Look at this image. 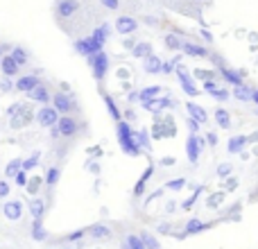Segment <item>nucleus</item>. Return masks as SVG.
I'll use <instances>...</instances> for the list:
<instances>
[{
  "label": "nucleus",
  "mask_w": 258,
  "mask_h": 249,
  "mask_svg": "<svg viewBox=\"0 0 258 249\" xmlns=\"http://www.w3.org/2000/svg\"><path fill=\"white\" fill-rule=\"evenodd\" d=\"M118 141H120V145L125 152H129V154H138L136 141H134V132L127 122H118Z\"/></svg>",
  "instance_id": "obj_1"
},
{
  "label": "nucleus",
  "mask_w": 258,
  "mask_h": 249,
  "mask_svg": "<svg viewBox=\"0 0 258 249\" xmlns=\"http://www.w3.org/2000/svg\"><path fill=\"white\" fill-rule=\"evenodd\" d=\"M102 41H98L95 36H89V39H80L75 43V50L80 54H84V57H93V54H98L100 50H102Z\"/></svg>",
  "instance_id": "obj_2"
},
{
  "label": "nucleus",
  "mask_w": 258,
  "mask_h": 249,
  "mask_svg": "<svg viewBox=\"0 0 258 249\" xmlns=\"http://www.w3.org/2000/svg\"><path fill=\"white\" fill-rule=\"evenodd\" d=\"M89 61H91V68H93L95 80H104V75H107V71H109V59H107V54L100 50L98 54L89 57Z\"/></svg>",
  "instance_id": "obj_3"
},
{
  "label": "nucleus",
  "mask_w": 258,
  "mask_h": 249,
  "mask_svg": "<svg viewBox=\"0 0 258 249\" xmlns=\"http://www.w3.org/2000/svg\"><path fill=\"white\" fill-rule=\"evenodd\" d=\"M36 120L41 122V127H57V122H59V111H57V107H43L39 113H36Z\"/></svg>",
  "instance_id": "obj_4"
},
{
  "label": "nucleus",
  "mask_w": 258,
  "mask_h": 249,
  "mask_svg": "<svg viewBox=\"0 0 258 249\" xmlns=\"http://www.w3.org/2000/svg\"><path fill=\"white\" fill-rule=\"evenodd\" d=\"M52 104L57 107L59 113H63V116H68V113L75 109V102H73V98L68 93H54L52 95Z\"/></svg>",
  "instance_id": "obj_5"
},
{
  "label": "nucleus",
  "mask_w": 258,
  "mask_h": 249,
  "mask_svg": "<svg viewBox=\"0 0 258 249\" xmlns=\"http://www.w3.org/2000/svg\"><path fill=\"white\" fill-rule=\"evenodd\" d=\"M16 91H21V93H32V91L39 86V77L36 75H23L16 80Z\"/></svg>",
  "instance_id": "obj_6"
},
{
  "label": "nucleus",
  "mask_w": 258,
  "mask_h": 249,
  "mask_svg": "<svg viewBox=\"0 0 258 249\" xmlns=\"http://www.w3.org/2000/svg\"><path fill=\"white\" fill-rule=\"evenodd\" d=\"M32 118H34V113H32L27 107H23L21 111L14 113V116H12V129H23L25 125H30V122H32Z\"/></svg>",
  "instance_id": "obj_7"
},
{
  "label": "nucleus",
  "mask_w": 258,
  "mask_h": 249,
  "mask_svg": "<svg viewBox=\"0 0 258 249\" xmlns=\"http://www.w3.org/2000/svg\"><path fill=\"white\" fill-rule=\"evenodd\" d=\"M57 129H59L61 136H73V134L77 132V120L75 118H71V116H61L59 118V122H57Z\"/></svg>",
  "instance_id": "obj_8"
},
{
  "label": "nucleus",
  "mask_w": 258,
  "mask_h": 249,
  "mask_svg": "<svg viewBox=\"0 0 258 249\" xmlns=\"http://www.w3.org/2000/svg\"><path fill=\"white\" fill-rule=\"evenodd\" d=\"M77 9H80V3H77V0H61V3L57 5V14H59L61 18L73 16Z\"/></svg>",
  "instance_id": "obj_9"
},
{
  "label": "nucleus",
  "mask_w": 258,
  "mask_h": 249,
  "mask_svg": "<svg viewBox=\"0 0 258 249\" xmlns=\"http://www.w3.org/2000/svg\"><path fill=\"white\" fill-rule=\"evenodd\" d=\"M136 27H138V23L134 21L132 16H120V18L116 21V30L120 32V34H132Z\"/></svg>",
  "instance_id": "obj_10"
},
{
  "label": "nucleus",
  "mask_w": 258,
  "mask_h": 249,
  "mask_svg": "<svg viewBox=\"0 0 258 249\" xmlns=\"http://www.w3.org/2000/svg\"><path fill=\"white\" fill-rule=\"evenodd\" d=\"M177 77H179V82H181V89L186 91L188 95H197V86H195V82H192V77L188 75L186 71H177Z\"/></svg>",
  "instance_id": "obj_11"
},
{
  "label": "nucleus",
  "mask_w": 258,
  "mask_h": 249,
  "mask_svg": "<svg viewBox=\"0 0 258 249\" xmlns=\"http://www.w3.org/2000/svg\"><path fill=\"white\" fill-rule=\"evenodd\" d=\"M18 68H21V66H18V61L12 57V54H9V57H3V68H0V71H3L7 77L18 75Z\"/></svg>",
  "instance_id": "obj_12"
},
{
  "label": "nucleus",
  "mask_w": 258,
  "mask_h": 249,
  "mask_svg": "<svg viewBox=\"0 0 258 249\" xmlns=\"http://www.w3.org/2000/svg\"><path fill=\"white\" fill-rule=\"evenodd\" d=\"M213 118H215V122H218L222 129H229V127H231V113H229L227 109H215V111H213Z\"/></svg>",
  "instance_id": "obj_13"
},
{
  "label": "nucleus",
  "mask_w": 258,
  "mask_h": 249,
  "mask_svg": "<svg viewBox=\"0 0 258 249\" xmlns=\"http://www.w3.org/2000/svg\"><path fill=\"white\" fill-rule=\"evenodd\" d=\"M183 52L188 54V57H206V48H202V45H197V43H183Z\"/></svg>",
  "instance_id": "obj_14"
},
{
  "label": "nucleus",
  "mask_w": 258,
  "mask_h": 249,
  "mask_svg": "<svg viewBox=\"0 0 258 249\" xmlns=\"http://www.w3.org/2000/svg\"><path fill=\"white\" fill-rule=\"evenodd\" d=\"M27 95H30L32 100H36V102H41V104L50 102V93H48V91H45V89H43V86H41V84L36 86V89L32 91V93H27Z\"/></svg>",
  "instance_id": "obj_15"
},
{
  "label": "nucleus",
  "mask_w": 258,
  "mask_h": 249,
  "mask_svg": "<svg viewBox=\"0 0 258 249\" xmlns=\"http://www.w3.org/2000/svg\"><path fill=\"white\" fill-rule=\"evenodd\" d=\"M145 71H147V73H159V71H163V64H161L159 57L150 54V57L145 59Z\"/></svg>",
  "instance_id": "obj_16"
},
{
  "label": "nucleus",
  "mask_w": 258,
  "mask_h": 249,
  "mask_svg": "<svg viewBox=\"0 0 258 249\" xmlns=\"http://www.w3.org/2000/svg\"><path fill=\"white\" fill-rule=\"evenodd\" d=\"M188 111H190V116L195 118V120H200V122H206L209 120V116H206V111L202 107H197V104H188Z\"/></svg>",
  "instance_id": "obj_17"
},
{
  "label": "nucleus",
  "mask_w": 258,
  "mask_h": 249,
  "mask_svg": "<svg viewBox=\"0 0 258 249\" xmlns=\"http://www.w3.org/2000/svg\"><path fill=\"white\" fill-rule=\"evenodd\" d=\"M150 54H152V45L150 43H136V45H134V57L147 59Z\"/></svg>",
  "instance_id": "obj_18"
},
{
  "label": "nucleus",
  "mask_w": 258,
  "mask_h": 249,
  "mask_svg": "<svg viewBox=\"0 0 258 249\" xmlns=\"http://www.w3.org/2000/svg\"><path fill=\"white\" fill-rule=\"evenodd\" d=\"M12 57L18 61V66H25V64H27V52L23 48H14L12 50Z\"/></svg>",
  "instance_id": "obj_19"
},
{
  "label": "nucleus",
  "mask_w": 258,
  "mask_h": 249,
  "mask_svg": "<svg viewBox=\"0 0 258 249\" xmlns=\"http://www.w3.org/2000/svg\"><path fill=\"white\" fill-rule=\"evenodd\" d=\"M161 93V89L159 86H147V89H143V93H141V100H152L154 95H159Z\"/></svg>",
  "instance_id": "obj_20"
},
{
  "label": "nucleus",
  "mask_w": 258,
  "mask_h": 249,
  "mask_svg": "<svg viewBox=\"0 0 258 249\" xmlns=\"http://www.w3.org/2000/svg\"><path fill=\"white\" fill-rule=\"evenodd\" d=\"M93 36H95L98 41H102V43H104V41H107V36H109V25H107V23H104V25H100L98 30L93 32Z\"/></svg>",
  "instance_id": "obj_21"
},
{
  "label": "nucleus",
  "mask_w": 258,
  "mask_h": 249,
  "mask_svg": "<svg viewBox=\"0 0 258 249\" xmlns=\"http://www.w3.org/2000/svg\"><path fill=\"white\" fill-rule=\"evenodd\" d=\"M104 102H107V107H109V113H111L116 120H120V111H118V107H116V102H113L109 95H104Z\"/></svg>",
  "instance_id": "obj_22"
},
{
  "label": "nucleus",
  "mask_w": 258,
  "mask_h": 249,
  "mask_svg": "<svg viewBox=\"0 0 258 249\" xmlns=\"http://www.w3.org/2000/svg\"><path fill=\"white\" fill-rule=\"evenodd\" d=\"M165 45H168V48H172V50L183 48V43L179 39H174V36H168V39H165Z\"/></svg>",
  "instance_id": "obj_23"
},
{
  "label": "nucleus",
  "mask_w": 258,
  "mask_h": 249,
  "mask_svg": "<svg viewBox=\"0 0 258 249\" xmlns=\"http://www.w3.org/2000/svg\"><path fill=\"white\" fill-rule=\"evenodd\" d=\"M102 5L107 9H118V0H102Z\"/></svg>",
  "instance_id": "obj_24"
},
{
  "label": "nucleus",
  "mask_w": 258,
  "mask_h": 249,
  "mask_svg": "<svg viewBox=\"0 0 258 249\" xmlns=\"http://www.w3.org/2000/svg\"><path fill=\"white\" fill-rule=\"evenodd\" d=\"M57 177H59L57 168H52V170H50V172H48V181H50V183H52V181H57Z\"/></svg>",
  "instance_id": "obj_25"
},
{
  "label": "nucleus",
  "mask_w": 258,
  "mask_h": 249,
  "mask_svg": "<svg viewBox=\"0 0 258 249\" xmlns=\"http://www.w3.org/2000/svg\"><path fill=\"white\" fill-rule=\"evenodd\" d=\"M21 165V161H14V163H9V168H7V174H14L16 172V168Z\"/></svg>",
  "instance_id": "obj_26"
},
{
  "label": "nucleus",
  "mask_w": 258,
  "mask_h": 249,
  "mask_svg": "<svg viewBox=\"0 0 258 249\" xmlns=\"http://www.w3.org/2000/svg\"><path fill=\"white\" fill-rule=\"evenodd\" d=\"M129 245H132V249H143V245L136 240V238H129Z\"/></svg>",
  "instance_id": "obj_27"
},
{
  "label": "nucleus",
  "mask_w": 258,
  "mask_h": 249,
  "mask_svg": "<svg viewBox=\"0 0 258 249\" xmlns=\"http://www.w3.org/2000/svg\"><path fill=\"white\" fill-rule=\"evenodd\" d=\"M7 213L9 215H18V206H7Z\"/></svg>",
  "instance_id": "obj_28"
},
{
  "label": "nucleus",
  "mask_w": 258,
  "mask_h": 249,
  "mask_svg": "<svg viewBox=\"0 0 258 249\" xmlns=\"http://www.w3.org/2000/svg\"><path fill=\"white\" fill-rule=\"evenodd\" d=\"M0 195H7V186L5 183H0Z\"/></svg>",
  "instance_id": "obj_29"
},
{
  "label": "nucleus",
  "mask_w": 258,
  "mask_h": 249,
  "mask_svg": "<svg viewBox=\"0 0 258 249\" xmlns=\"http://www.w3.org/2000/svg\"><path fill=\"white\" fill-rule=\"evenodd\" d=\"M0 68H3V59H0Z\"/></svg>",
  "instance_id": "obj_30"
}]
</instances>
